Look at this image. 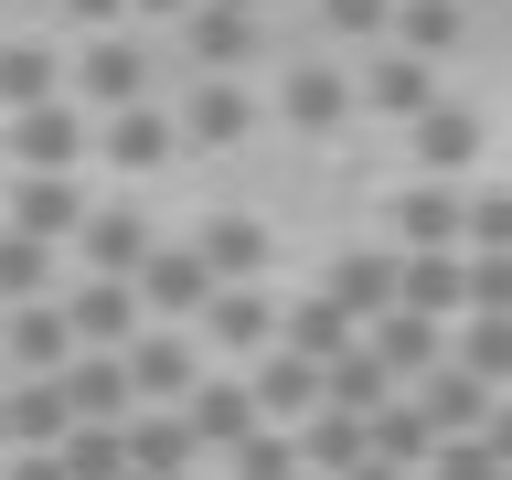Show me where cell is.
<instances>
[{"label":"cell","mask_w":512,"mask_h":480,"mask_svg":"<svg viewBox=\"0 0 512 480\" xmlns=\"http://www.w3.org/2000/svg\"><path fill=\"white\" fill-rule=\"evenodd\" d=\"M128 299H139V320H203L214 267H203L192 246H150V256H139V278H128Z\"/></svg>","instance_id":"obj_1"},{"label":"cell","mask_w":512,"mask_h":480,"mask_svg":"<svg viewBox=\"0 0 512 480\" xmlns=\"http://www.w3.org/2000/svg\"><path fill=\"white\" fill-rule=\"evenodd\" d=\"M54 395H64V416H75V427H118V416L139 406V395H128V363H118V352H64Z\"/></svg>","instance_id":"obj_2"},{"label":"cell","mask_w":512,"mask_h":480,"mask_svg":"<svg viewBox=\"0 0 512 480\" xmlns=\"http://www.w3.org/2000/svg\"><path fill=\"white\" fill-rule=\"evenodd\" d=\"M64 75H75V86H86L96 107H139V86H150V54H139L128 32H96V43H86L75 64H64Z\"/></svg>","instance_id":"obj_3"},{"label":"cell","mask_w":512,"mask_h":480,"mask_svg":"<svg viewBox=\"0 0 512 480\" xmlns=\"http://www.w3.org/2000/svg\"><path fill=\"white\" fill-rule=\"evenodd\" d=\"M128 331H139V299H128V278H96L64 299V342H86V352H118Z\"/></svg>","instance_id":"obj_4"},{"label":"cell","mask_w":512,"mask_h":480,"mask_svg":"<svg viewBox=\"0 0 512 480\" xmlns=\"http://www.w3.org/2000/svg\"><path fill=\"white\" fill-rule=\"evenodd\" d=\"M320 299H331V310H352V320H384V310H395V256H384V246H342Z\"/></svg>","instance_id":"obj_5"},{"label":"cell","mask_w":512,"mask_h":480,"mask_svg":"<svg viewBox=\"0 0 512 480\" xmlns=\"http://www.w3.org/2000/svg\"><path fill=\"white\" fill-rule=\"evenodd\" d=\"M267 246H278V235H267V224H256V214H214V224H203V235H192V256L214 267V288H246L256 267H267Z\"/></svg>","instance_id":"obj_6"},{"label":"cell","mask_w":512,"mask_h":480,"mask_svg":"<svg viewBox=\"0 0 512 480\" xmlns=\"http://www.w3.org/2000/svg\"><path fill=\"white\" fill-rule=\"evenodd\" d=\"M395 310H416V320L459 310V246H406L395 256Z\"/></svg>","instance_id":"obj_7"},{"label":"cell","mask_w":512,"mask_h":480,"mask_svg":"<svg viewBox=\"0 0 512 480\" xmlns=\"http://www.w3.org/2000/svg\"><path fill=\"white\" fill-rule=\"evenodd\" d=\"M363 352H374L395 384H416V374H438V363H448V331H438V320H416V310H384Z\"/></svg>","instance_id":"obj_8"},{"label":"cell","mask_w":512,"mask_h":480,"mask_svg":"<svg viewBox=\"0 0 512 480\" xmlns=\"http://www.w3.org/2000/svg\"><path fill=\"white\" fill-rule=\"evenodd\" d=\"M182 43H192L203 75H235V64L256 54V22H246V11H224V0H192V11H182Z\"/></svg>","instance_id":"obj_9"},{"label":"cell","mask_w":512,"mask_h":480,"mask_svg":"<svg viewBox=\"0 0 512 480\" xmlns=\"http://www.w3.org/2000/svg\"><path fill=\"white\" fill-rule=\"evenodd\" d=\"M427 395H416V416L438 427V438H480V416H491V384L459 374V363H438V374H416Z\"/></svg>","instance_id":"obj_10"},{"label":"cell","mask_w":512,"mask_h":480,"mask_svg":"<svg viewBox=\"0 0 512 480\" xmlns=\"http://www.w3.org/2000/svg\"><path fill=\"white\" fill-rule=\"evenodd\" d=\"M363 107H384V118H416V107H438V75H427V54H374V75H363Z\"/></svg>","instance_id":"obj_11"},{"label":"cell","mask_w":512,"mask_h":480,"mask_svg":"<svg viewBox=\"0 0 512 480\" xmlns=\"http://www.w3.org/2000/svg\"><path fill=\"white\" fill-rule=\"evenodd\" d=\"M246 427H256L246 384H192V395H182V438H192V448H235Z\"/></svg>","instance_id":"obj_12"},{"label":"cell","mask_w":512,"mask_h":480,"mask_svg":"<svg viewBox=\"0 0 512 480\" xmlns=\"http://www.w3.org/2000/svg\"><path fill=\"white\" fill-rule=\"evenodd\" d=\"M75 139H86L75 107H22V118H11V160H22V171H75Z\"/></svg>","instance_id":"obj_13"},{"label":"cell","mask_w":512,"mask_h":480,"mask_svg":"<svg viewBox=\"0 0 512 480\" xmlns=\"http://www.w3.org/2000/svg\"><path fill=\"white\" fill-rule=\"evenodd\" d=\"M246 406L256 416H320V363H299V352H267L246 384Z\"/></svg>","instance_id":"obj_14"},{"label":"cell","mask_w":512,"mask_h":480,"mask_svg":"<svg viewBox=\"0 0 512 480\" xmlns=\"http://www.w3.org/2000/svg\"><path fill=\"white\" fill-rule=\"evenodd\" d=\"M395 235H406V246H459V235H470V203L448 182H416L406 203H395Z\"/></svg>","instance_id":"obj_15"},{"label":"cell","mask_w":512,"mask_h":480,"mask_svg":"<svg viewBox=\"0 0 512 480\" xmlns=\"http://www.w3.org/2000/svg\"><path fill=\"white\" fill-rule=\"evenodd\" d=\"M11 224L54 246V235H75V224H86V203H75V182H64V171H32V182L11 192Z\"/></svg>","instance_id":"obj_16"},{"label":"cell","mask_w":512,"mask_h":480,"mask_svg":"<svg viewBox=\"0 0 512 480\" xmlns=\"http://www.w3.org/2000/svg\"><path fill=\"white\" fill-rule=\"evenodd\" d=\"M0 342H11V363H22V374H64V310H43V299H32V310H0Z\"/></svg>","instance_id":"obj_17"},{"label":"cell","mask_w":512,"mask_h":480,"mask_svg":"<svg viewBox=\"0 0 512 480\" xmlns=\"http://www.w3.org/2000/svg\"><path fill=\"white\" fill-rule=\"evenodd\" d=\"M278 352H299V363H342V352H352V310H331V299H299V310L278 320Z\"/></svg>","instance_id":"obj_18"},{"label":"cell","mask_w":512,"mask_h":480,"mask_svg":"<svg viewBox=\"0 0 512 480\" xmlns=\"http://www.w3.org/2000/svg\"><path fill=\"white\" fill-rule=\"evenodd\" d=\"M75 235H86L96 278H139V256H150V224L128 214V203H118V214H86V224H75Z\"/></svg>","instance_id":"obj_19"},{"label":"cell","mask_w":512,"mask_h":480,"mask_svg":"<svg viewBox=\"0 0 512 480\" xmlns=\"http://www.w3.org/2000/svg\"><path fill=\"white\" fill-rule=\"evenodd\" d=\"M342 107H352V86L331 75V64H299V75L278 86V118L288 128H342Z\"/></svg>","instance_id":"obj_20"},{"label":"cell","mask_w":512,"mask_h":480,"mask_svg":"<svg viewBox=\"0 0 512 480\" xmlns=\"http://www.w3.org/2000/svg\"><path fill=\"white\" fill-rule=\"evenodd\" d=\"M43 278H54V246H43V235H22V224H0V310H32V299H43Z\"/></svg>","instance_id":"obj_21"},{"label":"cell","mask_w":512,"mask_h":480,"mask_svg":"<svg viewBox=\"0 0 512 480\" xmlns=\"http://www.w3.org/2000/svg\"><path fill=\"white\" fill-rule=\"evenodd\" d=\"M395 32H406V54H459V32H470V0H395Z\"/></svg>","instance_id":"obj_22"},{"label":"cell","mask_w":512,"mask_h":480,"mask_svg":"<svg viewBox=\"0 0 512 480\" xmlns=\"http://www.w3.org/2000/svg\"><path fill=\"white\" fill-rule=\"evenodd\" d=\"M246 118H256V107H246V86H235V75H203V86H192V139H203V150H224V139H246Z\"/></svg>","instance_id":"obj_23"},{"label":"cell","mask_w":512,"mask_h":480,"mask_svg":"<svg viewBox=\"0 0 512 480\" xmlns=\"http://www.w3.org/2000/svg\"><path fill=\"white\" fill-rule=\"evenodd\" d=\"M203 331L235 342V352H256V342H278V310H267L256 288H214V299H203Z\"/></svg>","instance_id":"obj_24"},{"label":"cell","mask_w":512,"mask_h":480,"mask_svg":"<svg viewBox=\"0 0 512 480\" xmlns=\"http://www.w3.org/2000/svg\"><path fill=\"white\" fill-rule=\"evenodd\" d=\"M54 75L64 64L43 54V43H0V107L22 118V107H54Z\"/></svg>","instance_id":"obj_25"},{"label":"cell","mask_w":512,"mask_h":480,"mask_svg":"<svg viewBox=\"0 0 512 480\" xmlns=\"http://www.w3.org/2000/svg\"><path fill=\"white\" fill-rule=\"evenodd\" d=\"M480 150V118H459V107H416V160H427V171H459V160Z\"/></svg>","instance_id":"obj_26"},{"label":"cell","mask_w":512,"mask_h":480,"mask_svg":"<svg viewBox=\"0 0 512 480\" xmlns=\"http://www.w3.org/2000/svg\"><path fill=\"white\" fill-rule=\"evenodd\" d=\"M160 150H171V118H150V107H107V160H118V171H160Z\"/></svg>","instance_id":"obj_27"},{"label":"cell","mask_w":512,"mask_h":480,"mask_svg":"<svg viewBox=\"0 0 512 480\" xmlns=\"http://www.w3.org/2000/svg\"><path fill=\"white\" fill-rule=\"evenodd\" d=\"M0 416H11V448H54L64 427H75V416H64V395H54V374H32Z\"/></svg>","instance_id":"obj_28"},{"label":"cell","mask_w":512,"mask_h":480,"mask_svg":"<svg viewBox=\"0 0 512 480\" xmlns=\"http://www.w3.org/2000/svg\"><path fill=\"white\" fill-rule=\"evenodd\" d=\"M459 310H480V320H512V246H480V256H459Z\"/></svg>","instance_id":"obj_29"},{"label":"cell","mask_w":512,"mask_h":480,"mask_svg":"<svg viewBox=\"0 0 512 480\" xmlns=\"http://www.w3.org/2000/svg\"><path fill=\"white\" fill-rule=\"evenodd\" d=\"M448 363L480 374V384H512V320H480V310H470V331L448 342Z\"/></svg>","instance_id":"obj_30"},{"label":"cell","mask_w":512,"mask_h":480,"mask_svg":"<svg viewBox=\"0 0 512 480\" xmlns=\"http://www.w3.org/2000/svg\"><path fill=\"white\" fill-rule=\"evenodd\" d=\"M352 459H363V416H342V406H320V416H310V470H331V480H342Z\"/></svg>","instance_id":"obj_31"},{"label":"cell","mask_w":512,"mask_h":480,"mask_svg":"<svg viewBox=\"0 0 512 480\" xmlns=\"http://www.w3.org/2000/svg\"><path fill=\"white\" fill-rule=\"evenodd\" d=\"M299 459H288V438H267V427H246L235 438V480H288Z\"/></svg>","instance_id":"obj_32"},{"label":"cell","mask_w":512,"mask_h":480,"mask_svg":"<svg viewBox=\"0 0 512 480\" xmlns=\"http://www.w3.org/2000/svg\"><path fill=\"white\" fill-rule=\"evenodd\" d=\"M320 22L352 32V43H374V32H395V0H320Z\"/></svg>","instance_id":"obj_33"},{"label":"cell","mask_w":512,"mask_h":480,"mask_svg":"<svg viewBox=\"0 0 512 480\" xmlns=\"http://www.w3.org/2000/svg\"><path fill=\"white\" fill-rule=\"evenodd\" d=\"M438 480H502V459L480 438H438Z\"/></svg>","instance_id":"obj_34"},{"label":"cell","mask_w":512,"mask_h":480,"mask_svg":"<svg viewBox=\"0 0 512 480\" xmlns=\"http://www.w3.org/2000/svg\"><path fill=\"white\" fill-rule=\"evenodd\" d=\"M459 246H512V192H491V203H470V235Z\"/></svg>","instance_id":"obj_35"},{"label":"cell","mask_w":512,"mask_h":480,"mask_svg":"<svg viewBox=\"0 0 512 480\" xmlns=\"http://www.w3.org/2000/svg\"><path fill=\"white\" fill-rule=\"evenodd\" d=\"M64 11H75L86 32H118V11H128V0H64Z\"/></svg>","instance_id":"obj_36"},{"label":"cell","mask_w":512,"mask_h":480,"mask_svg":"<svg viewBox=\"0 0 512 480\" xmlns=\"http://www.w3.org/2000/svg\"><path fill=\"white\" fill-rule=\"evenodd\" d=\"M11 480H64V459H54V448H22V470H11Z\"/></svg>","instance_id":"obj_37"},{"label":"cell","mask_w":512,"mask_h":480,"mask_svg":"<svg viewBox=\"0 0 512 480\" xmlns=\"http://www.w3.org/2000/svg\"><path fill=\"white\" fill-rule=\"evenodd\" d=\"M342 480H406V470H384V459H352V470Z\"/></svg>","instance_id":"obj_38"},{"label":"cell","mask_w":512,"mask_h":480,"mask_svg":"<svg viewBox=\"0 0 512 480\" xmlns=\"http://www.w3.org/2000/svg\"><path fill=\"white\" fill-rule=\"evenodd\" d=\"M128 11H160V22H182V11H192V0H128Z\"/></svg>","instance_id":"obj_39"},{"label":"cell","mask_w":512,"mask_h":480,"mask_svg":"<svg viewBox=\"0 0 512 480\" xmlns=\"http://www.w3.org/2000/svg\"><path fill=\"white\" fill-rule=\"evenodd\" d=\"M224 11H256V0H224Z\"/></svg>","instance_id":"obj_40"},{"label":"cell","mask_w":512,"mask_h":480,"mask_svg":"<svg viewBox=\"0 0 512 480\" xmlns=\"http://www.w3.org/2000/svg\"><path fill=\"white\" fill-rule=\"evenodd\" d=\"M0 438H11V416H0Z\"/></svg>","instance_id":"obj_41"},{"label":"cell","mask_w":512,"mask_h":480,"mask_svg":"<svg viewBox=\"0 0 512 480\" xmlns=\"http://www.w3.org/2000/svg\"><path fill=\"white\" fill-rule=\"evenodd\" d=\"M502 480H512V470H502Z\"/></svg>","instance_id":"obj_42"}]
</instances>
